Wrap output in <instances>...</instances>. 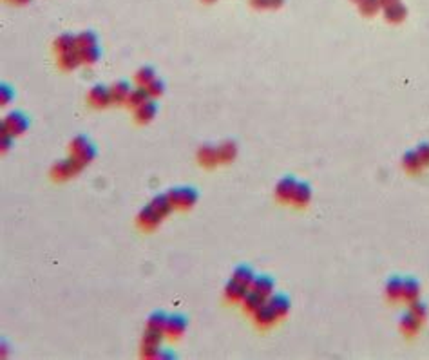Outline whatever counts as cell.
<instances>
[{
	"instance_id": "20",
	"label": "cell",
	"mask_w": 429,
	"mask_h": 360,
	"mask_svg": "<svg viewBox=\"0 0 429 360\" xmlns=\"http://www.w3.org/2000/svg\"><path fill=\"white\" fill-rule=\"evenodd\" d=\"M54 48L58 49L60 53H67V51H72V49H76L78 48L76 36H72V35H62V36H58V40L54 42Z\"/></svg>"
},
{
	"instance_id": "38",
	"label": "cell",
	"mask_w": 429,
	"mask_h": 360,
	"mask_svg": "<svg viewBox=\"0 0 429 360\" xmlns=\"http://www.w3.org/2000/svg\"><path fill=\"white\" fill-rule=\"evenodd\" d=\"M402 15H404V9H402L399 4L387 7V18H391V20H399V18H402Z\"/></svg>"
},
{
	"instance_id": "15",
	"label": "cell",
	"mask_w": 429,
	"mask_h": 360,
	"mask_svg": "<svg viewBox=\"0 0 429 360\" xmlns=\"http://www.w3.org/2000/svg\"><path fill=\"white\" fill-rule=\"evenodd\" d=\"M131 85L127 82H118L116 85L111 87V96H113V101L116 103H121V101L129 100V95H131Z\"/></svg>"
},
{
	"instance_id": "25",
	"label": "cell",
	"mask_w": 429,
	"mask_h": 360,
	"mask_svg": "<svg viewBox=\"0 0 429 360\" xmlns=\"http://www.w3.org/2000/svg\"><path fill=\"white\" fill-rule=\"evenodd\" d=\"M400 326H402V330L405 333H415L418 330V326H420V319L413 312H407L400 320Z\"/></svg>"
},
{
	"instance_id": "44",
	"label": "cell",
	"mask_w": 429,
	"mask_h": 360,
	"mask_svg": "<svg viewBox=\"0 0 429 360\" xmlns=\"http://www.w3.org/2000/svg\"><path fill=\"white\" fill-rule=\"evenodd\" d=\"M18 2H27V0H18Z\"/></svg>"
},
{
	"instance_id": "26",
	"label": "cell",
	"mask_w": 429,
	"mask_h": 360,
	"mask_svg": "<svg viewBox=\"0 0 429 360\" xmlns=\"http://www.w3.org/2000/svg\"><path fill=\"white\" fill-rule=\"evenodd\" d=\"M72 156L76 158L78 165H80V167H85L87 163H91V161L95 160L96 148H95V145H87V147H85L84 150H80L78 154H72Z\"/></svg>"
},
{
	"instance_id": "11",
	"label": "cell",
	"mask_w": 429,
	"mask_h": 360,
	"mask_svg": "<svg viewBox=\"0 0 429 360\" xmlns=\"http://www.w3.org/2000/svg\"><path fill=\"white\" fill-rule=\"evenodd\" d=\"M156 112H158V103L154 100H149L136 109V120L140 123H147V121L154 118Z\"/></svg>"
},
{
	"instance_id": "13",
	"label": "cell",
	"mask_w": 429,
	"mask_h": 360,
	"mask_svg": "<svg viewBox=\"0 0 429 360\" xmlns=\"http://www.w3.org/2000/svg\"><path fill=\"white\" fill-rule=\"evenodd\" d=\"M264 302H266V297L261 295V293L256 291V289H252V291H248L246 297H244V310H246V312L256 313Z\"/></svg>"
},
{
	"instance_id": "19",
	"label": "cell",
	"mask_w": 429,
	"mask_h": 360,
	"mask_svg": "<svg viewBox=\"0 0 429 360\" xmlns=\"http://www.w3.org/2000/svg\"><path fill=\"white\" fill-rule=\"evenodd\" d=\"M268 304L274 308L275 313H277L279 317H285L286 313H288V310H290V301H288L285 295H272Z\"/></svg>"
},
{
	"instance_id": "27",
	"label": "cell",
	"mask_w": 429,
	"mask_h": 360,
	"mask_svg": "<svg viewBox=\"0 0 429 360\" xmlns=\"http://www.w3.org/2000/svg\"><path fill=\"white\" fill-rule=\"evenodd\" d=\"M197 192L194 189H181V201H179V208H191L196 205Z\"/></svg>"
},
{
	"instance_id": "6",
	"label": "cell",
	"mask_w": 429,
	"mask_h": 360,
	"mask_svg": "<svg viewBox=\"0 0 429 360\" xmlns=\"http://www.w3.org/2000/svg\"><path fill=\"white\" fill-rule=\"evenodd\" d=\"M89 100L93 105L98 107H105L113 101V96H111V89L103 87V85H96V87L91 89Z\"/></svg>"
},
{
	"instance_id": "32",
	"label": "cell",
	"mask_w": 429,
	"mask_h": 360,
	"mask_svg": "<svg viewBox=\"0 0 429 360\" xmlns=\"http://www.w3.org/2000/svg\"><path fill=\"white\" fill-rule=\"evenodd\" d=\"M78 40V49H87V48H96V36L91 31H85L80 36H76Z\"/></svg>"
},
{
	"instance_id": "2",
	"label": "cell",
	"mask_w": 429,
	"mask_h": 360,
	"mask_svg": "<svg viewBox=\"0 0 429 360\" xmlns=\"http://www.w3.org/2000/svg\"><path fill=\"white\" fill-rule=\"evenodd\" d=\"M161 219H163V216L156 212L150 205H147V207L140 212V216H138V221H140V224H142L145 230H154L156 226L161 223Z\"/></svg>"
},
{
	"instance_id": "40",
	"label": "cell",
	"mask_w": 429,
	"mask_h": 360,
	"mask_svg": "<svg viewBox=\"0 0 429 360\" xmlns=\"http://www.w3.org/2000/svg\"><path fill=\"white\" fill-rule=\"evenodd\" d=\"M0 145H2V152H6L7 148H11V145H13V134H2Z\"/></svg>"
},
{
	"instance_id": "31",
	"label": "cell",
	"mask_w": 429,
	"mask_h": 360,
	"mask_svg": "<svg viewBox=\"0 0 429 360\" xmlns=\"http://www.w3.org/2000/svg\"><path fill=\"white\" fill-rule=\"evenodd\" d=\"M80 56H82V62L87 65L96 64L100 60V51L96 48H87V49H80Z\"/></svg>"
},
{
	"instance_id": "3",
	"label": "cell",
	"mask_w": 429,
	"mask_h": 360,
	"mask_svg": "<svg viewBox=\"0 0 429 360\" xmlns=\"http://www.w3.org/2000/svg\"><path fill=\"white\" fill-rule=\"evenodd\" d=\"M80 168H82V167L78 165L76 158H74V156H71V158H67V160L60 161L58 165L54 167L53 174H54V177H56V179H67V177H71L72 174H74V172H78Z\"/></svg>"
},
{
	"instance_id": "1",
	"label": "cell",
	"mask_w": 429,
	"mask_h": 360,
	"mask_svg": "<svg viewBox=\"0 0 429 360\" xmlns=\"http://www.w3.org/2000/svg\"><path fill=\"white\" fill-rule=\"evenodd\" d=\"M29 127V121L25 118L22 112H9L4 121H2V134H13V136H18V134H24L25 130Z\"/></svg>"
},
{
	"instance_id": "34",
	"label": "cell",
	"mask_w": 429,
	"mask_h": 360,
	"mask_svg": "<svg viewBox=\"0 0 429 360\" xmlns=\"http://www.w3.org/2000/svg\"><path fill=\"white\" fill-rule=\"evenodd\" d=\"M147 89H149L150 96H152V98H156V96L163 95V91H165V83L161 82V80H152V82L147 85Z\"/></svg>"
},
{
	"instance_id": "7",
	"label": "cell",
	"mask_w": 429,
	"mask_h": 360,
	"mask_svg": "<svg viewBox=\"0 0 429 360\" xmlns=\"http://www.w3.org/2000/svg\"><path fill=\"white\" fill-rule=\"evenodd\" d=\"M197 160H199V163H201L203 167L212 168V167H215L217 165V161H219L217 148L210 147V145H203V147L199 148V152H197Z\"/></svg>"
},
{
	"instance_id": "16",
	"label": "cell",
	"mask_w": 429,
	"mask_h": 360,
	"mask_svg": "<svg viewBox=\"0 0 429 360\" xmlns=\"http://www.w3.org/2000/svg\"><path fill=\"white\" fill-rule=\"evenodd\" d=\"M310 197H311L310 185H308V183H297V187H295V192H293V197H292L293 203H295V205H301V207H304L306 203H310Z\"/></svg>"
},
{
	"instance_id": "23",
	"label": "cell",
	"mask_w": 429,
	"mask_h": 360,
	"mask_svg": "<svg viewBox=\"0 0 429 360\" xmlns=\"http://www.w3.org/2000/svg\"><path fill=\"white\" fill-rule=\"evenodd\" d=\"M422 165H424V161H422V158H420L418 150L417 152H415V150H409V152L404 156V167L409 172H418Z\"/></svg>"
},
{
	"instance_id": "33",
	"label": "cell",
	"mask_w": 429,
	"mask_h": 360,
	"mask_svg": "<svg viewBox=\"0 0 429 360\" xmlns=\"http://www.w3.org/2000/svg\"><path fill=\"white\" fill-rule=\"evenodd\" d=\"M87 145H91L89 140H87V136H82V134H80V136H76L71 142V152L72 154H78L80 150H84V148L87 147Z\"/></svg>"
},
{
	"instance_id": "18",
	"label": "cell",
	"mask_w": 429,
	"mask_h": 360,
	"mask_svg": "<svg viewBox=\"0 0 429 360\" xmlns=\"http://www.w3.org/2000/svg\"><path fill=\"white\" fill-rule=\"evenodd\" d=\"M232 279L239 281V283L244 284V286H252L254 279H256V273L252 272V268H248V266H238Z\"/></svg>"
},
{
	"instance_id": "14",
	"label": "cell",
	"mask_w": 429,
	"mask_h": 360,
	"mask_svg": "<svg viewBox=\"0 0 429 360\" xmlns=\"http://www.w3.org/2000/svg\"><path fill=\"white\" fill-rule=\"evenodd\" d=\"M150 207L154 208L156 212L158 214H161V216H163V217H167L168 214L172 212V203H170V201H168V197H167V194H161V195H156L154 199L150 201Z\"/></svg>"
},
{
	"instance_id": "5",
	"label": "cell",
	"mask_w": 429,
	"mask_h": 360,
	"mask_svg": "<svg viewBox=\"0 0 429 360\" xmlns=\"http://www.w3.org/2000/svg\"><path fill=\"white\" fill-rule=\"evenodd\" d=\"M295 187H297V181H295L292 176L283 177L279 181V185H277V197H279V201H283V203L292 201Z\"/></svg>"
},
{
	"instance_id": "17",
	"label": "cell",
	"mask_w": 429,
	"mask_h": 360,
	"mask_svg": "<svg viewBox=\"0 0 429 360\" xmlns=\"http://www.w3.org/2000/svg\"><path fill=\"white\" fill-rule=\"evenodd\" d=\"M252 289L259 291L264 297H270L272 295V289H274V281L270 277H256L254 283H252Z\"/></svg>"
},
{
	"instance_id": "21",
	"label": "cell",
	"mask_w": 429,
	"mask_h": 360,
	"mask_svg": "<svg viewBox=\"0 0 429 360\" xmlns=\"http://www.w3.org/2000/svg\"><path fill=\"white\" fill-rule=\"evenodd\" d=\"M163 336H165V330H158V328H147L143 333V344H154L160 346L163 342Z\"/></svg>"
},
{
	"instance_id": "36",
	"label": "cell",
	"mask_w": 429,
	"mask_h": 360,
	"mask_svg": "<svg viewBox=\"0 0 429 360\" xmlns=\"http://www.w3.org/2000/svg\"><path fill=\"white\" fill-rule=\"evenodd\" d=\"M158 351H160V346H154V344H143L142 355L145 359H156L158 357Z\"/></svg>"
},
{
	"instance_id": "43",
	"label": "cell",
	"mask_w": 429,
	"mask_h": 360,
	"mask_svg": "<svg viewBox=\"0 0 429 360\" xmlns=\"http://www.w3.org/2000/svg\"><path fill=\"white\" fill-rule=\"evenodd\" d=\"M366 2H368V4H366V6H362V9L364 11H375L377 9V0H366Z\"/></svg>"
},
{
	"instance_id": "37",
	"label": "cell",
	"mask_w": 429,
	"mask_h": 360,
	"mask_svg": "<svg viewBox=\"0 0 429 360\" xmlns=\"http://www.w3.org/2000/svg\"><path fill=\"white\" fill-rule=\"evenodd\" d=\"M168 201L172 203L174 208H179V201H181V189H172L167 192Z\"/></svg>"
},
{
	"instance_id": "10",
	"label": "cell",
	"mask_w": 429,
	"mask_h": 360,
	"mask_svg": "<svg viewBox=\"0 0 429 360\" xmlns=\"http://www.w3.org/2000/svg\"><path fill=\"white\" fill-rule=\"evenodd\" d=\"M82 64V56H80V49H72V51H67V53L60 54V67L64 71H72L76 69L78 65Z\"/></svg>"
},
{
	"instance_id": "24",
	"label": "cell",
	"mask_w": 429,
	"mask_h": 360,
	"mask_svg": "<svg viewBox=\"0 0 429 360\" xmlns=\"http://www.w3.org/2000/svg\"><path fill=\"white\" fill-rule=\"evenodd\" d=\"M217 154H219V161L223 163H228V161H232L236 158V154H238V147H236V143L234 142H227L223 143L219 148H217Z\"/></svg>"
},
{
	"instance_id": "9",
	"label": "cell",
	"mask_w": 429,
	"mask_h": 360,
	"mask_svg": "<svg viewBox=\"0 0 429 360\" xmlns=\"http://www.w3.org/2000/svg\"><path fill=\"white\" fill-rule=\"evenodd\" d=\"M277 319H279V315L275 313V310L270 306L268 302H264V304H262V306L256 312V322H257V324H261V326L274 324Z\"/></svg>"
},
{
	"instance_id": "42",
	"label": "cell",
	"mask_w": 429,
	"mask_h": 360,
	"mask_svg": "<svg viewBox=\"0 0 429 360\" xmlns=\"http://www.w3.org/2000/svg\"><path fill=\"white\" fill-rule=\"evenodd\" d=\"M174 357H176V355H172L170 351H167V349L160 348V351H158V357H156V359H174Z\"/></svg>"
},
{
	"instance_id": "4",
	"label": "cell",
	"mask_w": 429,
	"mask_h": 360,
	"mask_svg": "<svg viewBox=\"0 0 429 360\" xmlns=\"http://www.w3.org/2000/svg\"><path fill=\"white\" fill-rule=\"evenodd\" d=\"M187 330V319L183 315H168L167 326H165V333L168 336H179L183 335V331Z\"/></svg>"
},
{
	"instance_id": "30",
	"label": "cell",
	"mask_w": 429,
	"mask_h": 360,
	"mask_svg": "<svg viewBox=\"0 0 429 360\" xmlns=\"http://www.w3.org/2000/svg\"><path fill=\"white\" fill-rule=\"evenodd\" d=\"M167 320H168V315H167V313L154 312L149 317V326H150V328H158V330H165V326H167Z\"/></svg>"
},
{
	"instance_id": "8",
	"label": "cell",
	"mask_w": 429,
	"mask_h": 360,
	"mask_svg": "<svg viewBox=\"0 0 429 360\" xmlns=\"http://www.w3.org/2000/svg\"><path fill=\"white\" fill-rule=\"evenodd\" d=\"M225 293H227V299L232 302H239V301H244V297L248 293V286H244L241 284L239 281L232 279L230 283L227 284V289H225Z\"/></svg>"
},
{
	"instance_id": "35",
	"label": "cell",
	"mask_w": 429,
	"mask_h": 360,
	"mask_svg": "<svg viewBox=\"0 0 429 360\" xmlns=\"http://www.w3.org/2000/svg\"><path fill=\"white\" fill-rule=\"evenodd\" d=\"M15 95H13V89L7 87V85H2L0 87V103L2 105H7V103H11Z\"/></svg>"
},
{
	"instance_id": "28",
	"label": "cell",
	"mask_w": 429,
	"mask_h": 360,
	"mask_svg": "<svg viewBox=\"0 0 429 360\" xmlns=\"http://www.w3.org/2000/svg\"><path fill=\"white\" fill-rule=\"evenodd\" d=\"M417 295H418V284L415 283L413 279L404 281V284H402V297L407 299V301H415Z\"/></svg>"
},
{
	"instance_id": "22",
	"label": "cell",
	"mask_w": 429,
	"mask_h": 360,
	"mask_svg": "<svg viewBox=\"0 0 429 360\" xmlns=\"http://www.w3.org/2000/svg\"><path fill=\"white\" fill-rule=\"evenodd\" d=\"M402 284H404V281L399 277H393V279H389L386 284V293L387 297L391 299V301H397V299H400L402 297Z\"/></svg>"
},
{
	"instance_id": "39",
	"label": "cell",
	"mask_w": 429,
	"mask_h": 360,
	"mask_svg": "<svg viewBox=\"0 0 429 360\" xmlns=\"http://www.w3.org/2000/svg\"><path fill=\"white\" fill-rule=\"evenodd\" d=\"M409 312L415 313V315H417L420 320L426 317V306H424V304H420V302H413L411 301V310H409Z\"/></svg>"
},
{
	"instance_id": "12",
	"label": "cell",
	"mask_w": 429,
	"mask_h": 360,
	"mask_svg": "<svg viewBox=\"0 0 429 360\" xmlns=\"http://www.w3.org/2000/svg\"><path fill=\"white\" fill-rule=\"evenodd\" d=\"M152 96H150L149 93V89L145 87V85H140L138 89H132L131 91V95H129V105L134 107V109H138L140 105H143L145 101H149Z\"/></svg>"
},
{
	"instance_id": "41",
	"label": "cell",
	"mask_w": 429,
	"mask_h": 360,
	"mask_svg": "<svg viewBox=\"0 0 429 360\" xmlns=\"http://www.w3.org/2000/svg\"><path fill=\"white\" fill-rule=\"evenodd\" d=\"M418 154H420L424 163H429V145H422V147L418 148Z\"/></svg>"
},
{
	"instance_id": "29",
	"label": "cell",
	"mask_w": 429,
	"mask_h": 360,
	"mask_svg": "<svg viewBox=\"0 0 429 360\" xmlns=\"http://www.w3.org/2000/svg\"><path fill=\"white\" fill-rule=\"evenodd\" d=\"M152 80H156V72L152 67H143V69H140V71L136 72V82L138 85H149Z\"/></svg>"
}]
</instances>
